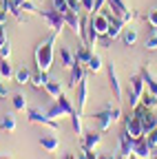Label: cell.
I'll use <instances>...</instances> for the list:
<instances>
[{
    "label": "cell",
    "mask_w": 157,
    "mask_h": 159,
    "mask_svg": "<svg viewBox=\"0 0 157 159\" xmlns=\"http://www.w3.org/2000/svg\"><path fill=\"white\" fill-rule=\"evenodd\" d=\"M58 35H60V33L53 31L49 38H44L42 42L35 47V64H38V71H47L49 73V69L53 64V49H55Z\"/></svg>",
    "instance_id": "cell-1"
},
{
    "label": "cell",
    "mask_w": 157,
    "mask_h": 159,
    "mask_svg": "<svg viewBox=\"0 0 157 159\" xmlns=\"http://www.w3.org/2000/svg\"><path fill=\"white\" fill-rule=\"evenodd\" d=\"M44 113H47L49 117H53V119H55V117H62V115H69V117H71L73 113H77V108L71 104V99L62 93L58 99H53V104H51Z\"/></svg>",
    "instance_id": "cell-2"
},
{
    "label": "cell",
    "mask_w": 157,
    "mask_h": 159,
    "mask_svg": "<svg viewBox=\"0 0 157 159\" xmlns=\"http://www.w3.org/2000/svg\"><path fill=\"white\" fill-rule=\"evenodd\" d=\"M38 16H40L44 22L55 31V33H60L64 27H67V20L60 11H55V9H42V11H38Z\"/></svg>",
    "instance_id": "cell-3"
},
{
    "label": "cell",
    "mask_w": 157,
    "mask_h": 159,
    "mask_svg": "<svg viewBox=\"0 0 157 159\" xmlns=\"http://www.w3.org/2000/svg\"><path fill=\"white\" fill-rule=\"evenodd\" d=\"M133 113L140 117V122H142V126H144V133H150V130L157 126V115H155L150 108H146L144 104H137V106L133 108Z\"/></svg>",
    "instance_id": "cell-4"
},
{
    "label": "cell",
    "mask_w": 157,
    "mask_h": 159,
    "mask_svg": "<svg viewBox=\"0 0 157 159\" xmlns=\"http://www.w3.org/2000/svg\"><path fill=\"white\" fill-rule=\"evenodd\" d=\"M109 11H113V16L115 18H120V20H124V22L128 25L131 20L135 18V13H133V9L124 2V0H109Z\"/></svg>",
    "instance_id": "cell-5"
},
{
    "label": "cell",
    "mask_w": 157,
    "mask_h": 159,
    "mask_svg": "<svg viewBox=\"0 0 157 159\" xmlns=\"http://www.w3.org/2000/svg\"><path fill=\"white\" fill-rule=\"evenodd\" d=\"M144 77L142 75H133L131 77V84H128V95H131V108H135L142 99V93H144Z\"/></svg>",
    "instance_id": "cell-6"
},
{
    "label": "cell",
    "mask_w": 157,
    "mask_h": 159,
    "mask_svg": "<svg viewBox=\"0 0 157 159\" xmlns=\"http://www.w3.org/2000/svg\"><path fill=\"white\" fill-rule=\"evenodd\" d=\"M29 122L31 124H47L51 130H60V124H58L53 117H49L44 111H40V108H29Z\"/></svg>",
    "instance_id": "cell-7"
},
{
    "label": "cell",
    "mask_w": 157,
    "mask_h": 159,
    "mask_svg": "<svg viewBox=\"0 0 157 159\" xmlns=\"http://www.w3.org/2000/svg\"><path fill=\"white\" fill-rule=\"evenodd\" d=\"M124 130L128 133L131 139H140V137L146 135V133H144V126H142V122H140V117H137L135 113L124 119Z\"/></svg>",
    "instance_id": "cell-8"
},
{
    "label": "cell",
    "mask_w": 157,
    "mask_h": 159,
    "mask_svg": "<svg viewBox=\"0 0 157 159\" xmlns=\"http://www.w3.org/2000/svg\"><path fill=\"white\" fill-rule=\"evenodd\" d=\"M131 155L140 157V159H150V157H153V148H150V144L146 142V137L131 139Z\"/></svg>",
    "instance_id": "cell-9"
},
{
    "label": "cell",
    "mask_w": 157,
    "mask_h": 159,
    "mask_svg": "<svg viewBox=\"0 0 157 159\" xmlns=\"http://www.w3.org/2000/svg\"><path fill=\"white\" fill-rule=\"evenodd\" d=\"M89 22H91V27L100 33V35H106L109 25H111V18H109L104 11H100V13H89Z\"/></svg>",
    "instance_id": "cell-10"
},
{
    "label": "cell",
    "mask_w": 157,
    "mask_h": 159,
    "mask_svg": "<svg viewBox=\"0 0 157 159\" xmlns=\"http://www.w3.org/2000/svg\"><path fill=\"white\" fill-rule=\"evenodd\" d=\"M102 130H86V133H82V137H80V150H93L97 144L102 142V135H100Z\"/></svg>",
    "instance_id": "cell-11"
},
{
    "label": "cell",
    "mask_w": 157,
    "mask_h": 159,
    "mask_svg": "<svg viewBox=\"0 0 157 159\" xmlns=\"http://www.w3.org/2000/svg\"><path fill=\"white\" fill-rule=\"evenodd\" d=\"M93 117H95L97 128H100L102 133L109 130V128L113 126V122H115V117H113V111H111V108H104V111H100V113H95Z\"/></svg>",
    "instance_id": "cell-12"
},
{
    "label": "cell",
    "mask_w": 157,
    "mask_h": 159,
    "mask_svg": "<svg viewBox=\"0 0 157 159\" xmlns=\"http://www.w3.org/2000/svg\"><path fill=\"white\" fill-rule=\"evenodd\" d=\"M124 27H126L124 20H120V18H111V25H109V31H106L104 38L113 42V40H117V38L124 33Z\"/></svg>",
    "instance_id": "cell-13"
},
{
    "label": "cell",
    "mask_w": 157,
    "mask_h": 159,
    "mask_svg": "<svg viewBox=\"0 0 157 159\" xmlns=\"http://www.w3.org/2000/svg\"><path fill=\"white\" fill-rule=\"evenodd\" d=\"M84 73H86V66H84V64H80V62H75V64L71 66V77H69V86L77 89V84H80L82 80L86 77Z\"/></svg>",
    "instance_id": "cell-14"
},
{
    "label": "cell",
    "mask_w": 157,
    "mask_h": 159,
    "mask_svg": "<svg viewBox=\"0 0 157 159\" xmlns=\"http://www.w3.org/2000/svg\"><path fill=\"white\" fill-rule=\"evenodd\" d=\"M86 97H89V80L84 77L80 84H77V113H84V106H86Z\"/></svg>",
    "instance_id": "cell-15"
},
{
    "label": "cell",
    "mask_w": 157,
    "mask_h": 159,
    "mask_svg": "<svg viewBox=\"0 0 157 159\" xmlns=\"http://www.w3.org/2000/svg\"><path fill=\"white\" fill-rule=\"evenodd\" d=\"M40 146H42L47 152H55L58 148H60V139H58L55 135H42V137H40Z\"/></svg>",
    "instance_id": "cell-16"
},
{
    "label": "cell",
    "mask_w": 157,
    "mask_h": 159,
    "mask_svg": "<svg viewBox=\"0 0 157 159\" xmlns=\"http://www.w3.org/2000/svg\"><path fill=\"white\" fill-rule=\"evenodd\" d=\"M109 69V80H111V89H113V93H115V99H122V86H120V82H117V73H115V66H113V62L106 66Z\"/></svg>",
    "instance_id": "cell-17"
},
{
    "label": "cell",
    "mask_w": 157,
    "mask_h": 159,
    "mask_svg": "<svg viewBox=\"0 0 157 159\" xmlns=\"http://www.w3.org/2000/svg\"><path fill=\"white\" fill-rule=\"evenodd\" d=\"M60 62H62V66H64V69H69V71H71V66L75 64V53H71L67 47H60Z\"/></svg>",
    "instance_id": "cell-18"
},
{
    "label": "cell",
    "mask_w": 157,
    "mask_h": 159,
    "mask_svg": "<svg viewBox=\"0 0 157 159\" xmlns=\"http://www.w3.org/2000/svg\"><path fill=\"white\" fill-rule=\"evenodd\" d=\"M44 91L51 95V99H58V97H60L62 95V84L60 82H58V80H49V82H47V86H44Z\"/></svg>",
    "instance_id": "cell-19"
},
{
    "label": "cell",
    "mask_w": 157,
    "mask_h": 159,
    "mask_svg": "<svg viewBox=\"0 0 157 159\" xmlns=\"http://www.w3.org/2000/svg\"><path fill=\"white\" fill-rule=\"evenodd\" d=\"M31 77H33V73H31L27 66H20V69L13 73V80H16L18 84H29V82H31Z\"/></svg>",
    "instance_id": "cell-20"
},
{
    "label": "cell",
    "mask_w": 157,
    "mask_h": 159,
    "mask_svg": "<svg viewBox=\"0 0 157 159\" xmlns=\"http://www.w3.org/2000/svg\"><path fill=\"white\" fill-rule=\"evenodd\" d=\"M91 55H93V49L86 47V44H82L80 49H77V53H75V62H80V64L86 66V62L91 60Z\"/></svg>",
    "instance_id": "cell-21"
},
{
    "label": "cell",
    "mask_w": 157,
    "mask_h": 159,
    "mask_svg": "<svg viewBox=\"0 0 157 159\" xmlns=\"http://www.w3.org/2000/svg\"><path fill=\"white\" fill-rule=\"evenodd\" d=\"M120 155L131 157V137H128V133H126V130H122V133H120Z\"/></svg>",
    "instance_id": "cell-22"
},
{
    "label": "cell",
    "mask_w": 157,
    "mask_h": 159,
    "mask_svg": "<svg viewBox=\"0 0 157 159\" xmlns=\"http://www.w3.org/2000/svg\"><path fill=\"white\" fill-rule=\"evenodd\" d=\"M49 80H51V77H49V73H47V71H38V73L31 77V84H33L35 89H44Z\"/></svg>",
    "instance_id": "cell-23"
},
{
    "label": "cell",
    "mask_w": 157,
    "mask_h": 159,
    "mask_svg": "<svg viewBox=\"0 0 157 159\" xmlns=\"http://www.w3.org/2000/svg\"><path fill=\"white\" fill-rule=\"evenodd\" d=\"M140 104H144L146 108L155 111V108H157V95L150 93V91H144V93H142V99H140Z\"/></svg>",
    "instance_id": "cell-24"
},
{
    "label": "cell",
    "mask_w": 157,
    "mask_h": 159,
    "mask_svg": "<svg viewBox=\"0 0 157 159\" xmlns=\"http://www.w3.org/2000/svg\"><path fill=\"white\" fill-rule=\"evenodd\" d=\"M140 75L144 77V84H146V89H148L150 93H155V95H157V80H155V77L148 73V69H142V71H140Z\"/></svg>",
    "instance_id": "cell-25"
},
{
    "label": "cell",
    "mask_w": 157,
    "mask_h": 159,
    "mask_svg": "<svg viewBox=\"0 0 157 159\" xmlns=\"http://www.w3.org/2000/svg\"><path fill=\"white\" fill-rule=\"evenodd\" d=\"M0 128L7 130V133H13V130H16V117H13L11 113L2 115V119H0Z\"/></svg>",
    "instance_id": "cell-26"
},
{
    "label": "cell",
    "mask_w": 157,
    "mask_h": 159,
    "mask_svg": "<svg viewBox=\"0 0 157 159\" xmlns=\"http://www.w3.org/2000/svg\"><path fill=\"white\" fill-rule=\"evenodd\" d=\"M102 57L100 55H91V60H89V62H86V71H91V73H97V71H102Z\"/></svg>",
    "instance_id": "cell-27"
},
{
    "label": "cell",
    "mask_w": 157,
    "mask_h": 159,
    "mask_svg": "<svg viewBox=\"0 0 157 159\" xmlns=\"http://www.w3.org/2000/svg\"><path fill=\"white\" fill-rule=\"evenodd\" d=\"M13 73H16V71H13V66L9 64V60L2 57V60H0V75L9 80V77H13Z\"/></svg>",
    "instance_id": "cell-28"
},
{
    "label": "cell",
    "mask_w": 157,
    "mask_h": 159,
    "mask_svg": "<svg viewBox=\"0 0 157 159\" xmlns=\"http://www.w3.org/2000/svg\"><path fill=\"white\" fill-rule=\"evenodd\" d=\"M11 102H13V108H16V111H25V108H27V97H25L22 93H13V99H11Z\"/></svg>",
    "instance_id": "cell-29"
},
{
    "label": "cell",
    "mask_w": 157,
    "mask_h": 159,
    "mask_svg": "<svg viewBox=\"0 0 157 159\" xmlns=\"http://www.w3.org/2000/svg\"><path fill=\"white\" fill-rule=\"evenodd\" d=\"M122 38H124V42L128 44V47H133L135 42H137V29H124V33H122Z\"/></svg>",
    "instance_id": "cell-30"
},
{
    "label": "cell",
    "mask_w": 157,
    "mask_h": 159,
    "mask_svg": "<svg viewBox=\"0 0 157 159\" xmlns=\"http://www.w3.org/2000/svg\"><path fill=\"white\" fill-rule=\"evenodd\" d=\"M144 47H146L148 51H157V29H153V33H150V35L146 38Z\"/></svg>",
    "instance_id": "cell-31"
},
{
    "label": "cell",
    "mask_w": 157,
    "mask_h": 159,
    "mask_svg": "<svg viewBox=\"0 0 157 159\" xmlns=\"http://www.w3.org/2000/svg\"><path fill=\"white\" fill-rule=\"evenodd\" d=\"M51 2H53V9H55V11H60L62 16L69 11V0H51Z\"/></svg>",
    "instance_id": "cell-32"
},
{
    "label": "cell",
    "mask_w": 157,
    "mask_h": 159,
    "mask_svg": "<svg viewBox=\"0 0 157 159\" xmlns=\"http://www.w3.org/2000/svg\"><path fill=\"white\" fill-rule=\"evenodd\" d=\"M144 137H146V142L150 144V148L155 150V148H157V126H155V128H153L150 133H146Z\"/></svg>",
    "instance_id": "cell-33"
},
{
    "label": "cell",
    "mask_w": 157,
    "mask_h": 159,
    "mask_svg": "<svg viewBox=\"0 0 157 159\" xmlns=\"http://www.w3.org/2000/svg\"><path fill=\"white\" fill-rule=\"evenodd\" d=\"M0 57H5V60H9L11 57V44H9V40L0 47Z\"/></svg>",
    "instance_id": "cell-34"
},
{
    "label": "cell",
    "mask_w": 157,
    "mask_h": 159,
    "mask_svg": "<svg viewBox=\"0 0 157 159\" xmlns=\"http://www.w3.org/2000/svg\"><path fill=\"white\" fill-rule=\"evenodd\" d=\"M97 157H100V155L95 152V148L93 150H82L80 155H77V159H97Z\"/></svg>",
    "instance_id": "cell-35"
},
{
    "label": "cell",
    "mask_w": 157,
    "mask_h": 159,
    "mask_svg": "<svg viewBox=\"0 0 157 159\" xmlns=\"http://www.w3.org/2000/svg\"><path fill=\"white\" fill-rule=\"evenodd\" d=\"M146 20H148V25H150L153 29H157V9H153V11H148V16H146Z\"/></svg>",
    "instance_id": "cell-36"
},
{
    "label": "cell",
    "mask_w": 157,
    "mask_h": 159,
    "mask_svg": "<svg viewBox=\"0 0 157 159\" xmlns=\"http://www.w3.org/2000/svg\"><path fill=\"white\" fill-rule=\"evenodd\" d=\"M106 2H109V0H95V2H93V13H100Z\"/></svg>",
    "instance_id": "cell-37"
},
{
    "label": "cell",
    "mask_w": 157,
    "mask_h": 159,
    "mask_svg": "<svg viewBox=\"0 0 157 159\" xmlns=\"http://www.w3.org/2000/svg\"><path fill=\"white\" fill-rule=\"evenodd\" d=\"M69 9L77 13V11L82 9V0H69Z\"/></svg>",
    "instance_id": "cell-38"
},
{
    "label": "cell",
    "mask_w": 157,
    "mask_h": 159,
    "mask_svg": "<svg viewBox=\"0 0 157 159\" xmlns=\"http://www.w3.org/2000/svg\"><path fill=\"white\" fill-rule=\"evenodd\" d=\"M93 2H95V0H82V9L89 11V13H93Z\"/></svg>",
    "instance_id": "cell-39"
},
{
    "label": "cell",
    "mask_w": 157,
    "mask_h": 159,
    "mask_svg": "<svg viewBox=\"0 0 157 159\" xmlns=\"http://www.w3.org/2000/svg\"><path fill=\"white\" fill-rule=\"evenodd\" d=\"M5 42H7V29H5V25H0V47Z\"/></svg>",
    "instance_id": "cell-40"
},
{
    "label": "cell",
    "mask_w": 157,
    "mask_h": 159,
    "mask_svg": "<svg viewBox=\"0 0 157 159\" xmlns=\"http://www.w3.org/2000/svg\"><path fill=\"white\" fill-rule=\"evenodd\" d=\"M7 18H9V13H7L2 7H0V25H7Z\"/></svg>",
    "instance_id": "cell-41"
},
{
    "label": "cell",
    "mask_w": 157,
    "mask_h": 159,
    "mask_svg": "<svg viewBox=\"0 0 157 159\" xmlns=\"http://www.w3.org/2000/svg\"><path fill=\"white\" fill-rule=\"evenodd\" d=\"M0 95H7V89L2 86V82H0Z\"/></svg>",
    "instance_id": "cell-42"
},
{
    "label": "cell",
    "mask_w": 157,
    "mask_h": 159,
    "mask_svg": "<svg viewBox=\"0 0 157 159\" xmlns=\"http://www.w3.org/2000/svg\"><path fill=\"white\" fill-rule=\"evenodd\" d=\"M13 2H16L18 7H22V2H27V0H13Z\"/></svg>",
    "instance_id": "cell-43"
},
{
    "label": "cell",
    "mask_w": 157,
    "mask_h": 159,
    "mask_svg": "<svg viewBox=\"0 0 157 159\" xmlns=\"http://www.w3.org/2000/svg\"><path fill=\"white\" fill-rule=\"evenodd\" d=\"M97 159H115V157H109V155H100Z\"/></svg>",
    "instance_id": "cell-44"
},
{
    "label": "cell",
    "mask_w": 157,
    "mask_h": 159,
    "mask_svg": "<svg viewBox=\"0 0 157 159\" xmlns=\"http://www.w3.org/2000/svg\"><path fill=\"white\" fill-rule=\"evenodd\" d=\"M64 159H75V157H73V155H67V157H64Z\"/></svg>",
    "instance_id": "cell-45"
},
{
    "label": "cell",
    "mask_w": 157,
    "mask_h": 159,
    "mask_svg": "<svg viewBox=\"0 0 157 159\" xmlns=\"http://www.w3.org/2000/svg\"><path fill=\"white\" fill-rule=\"evenodd\" d=\"M128 159H140V157H135V155H131V157H128Z\"/></svg>",
    "instance_id": "cell-46"
},
{
    "label": "cell",
    "mask_w": 157,
    "mask_h": 159,
    "mask_svg": "<svg viewBox=\"0 0 157 159\" xmlns=\"http://www.w3.org/2000/svg\"><path fill=\"white\" fill-rule=\"evenodd\" d=\"M150 159H157V155H153V157H150Z\"/></svg>",
    "instance_id": "cell-47"
},
{
    "label": "cell",
    "mask_w": 157,
    "mask_h": 159,
    "mask_svg": "<svg viewBox=\"0 0 157 159\" xmlns=\"http://www.w3.org/2000/svg\"><path fill=\"white\" fill-rule=\"evenodd\" d=\"M5 159H7V157H5Z\"/></svg>",
    "instance_id": "cell-48"
}]
</instances>
